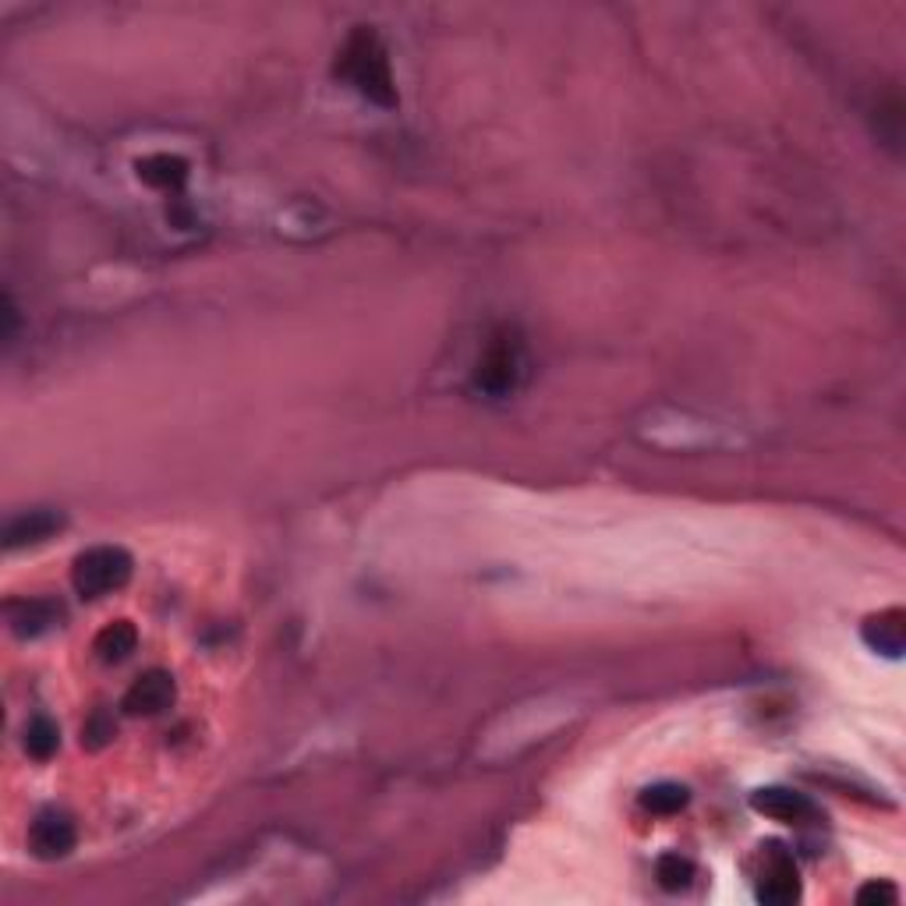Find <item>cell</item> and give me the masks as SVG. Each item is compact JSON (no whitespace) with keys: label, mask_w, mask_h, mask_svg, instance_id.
<instances>
[{"label":"cell","mask_w":906,"mask_h":906,"mask_svg":"<svg viewBox=\"0 0 906 906\" xmlns=\"http://www.w3.org/2000/svg\"><path fill=\"white\" fill-rule=\"evenodd\" d=\"M336 75H344L354 89H358L365 99H372V103H379V107L396 103L390 57H387V50H382L379 36L368 33V28H354V33L347 36L344 50H340V61H336Z\"/></svg>","instance_id":"6da1fadb"},{"label":"cell","mask_w":906,"mask_h":906,"mask_svg":"<svg viewBox=\"0 0 906 906\" xmlns=\"http://www.w3.org/2000/svg\"><path fill=\"white\" fill-rule=\"evenodd\" d=\"M135 563L121 546H93L71 566V585L82 599H99V595L121 591L132 580Z\"/></svg>","instance_id":"7a4b0ae2"},{"label":"cell","mask_w":906,"mask_h":906,"mask_svg":"<svg viewBox=\"0 0 906 906\" xmlns=\"http://www.w3.org/2000/svg\"><path fill=\"white\" fill-rule=\"evenodd\" d=\"M521 344L510 336H500L495 344H489V351L481 354V362L475 368V390L489 393V396H503L517 387L521 379Z\"/></svg>","instance_id":"3957f363"},{"label":"cell","mask_w":906,"mask_h":906,"mask_svg":"<svg viewBox=\"0 0 906 906\" xmlns=\"http://www.w3.org/2000/svg\"><path fill=\"white\" fill-rule=\"evenodd\" d=\"M797 896H800L797 864H793V857L779 843H769V849H764V871L758 882V899L772 906H786Z\"/></svg>","instance_id":"277c9868"},{"label":"cell","mask_w":906,"mask_h":906,"mask_svg":"<svg viewBox=\"0 0 906 906\" xmlns=\"http://www.w3.org/2000/svg\"><path fill=\"white\" fill-rule=\"evenodd\" d=\"M78 843V829L75 821L61 811H42L36 815V821L28 825V849L42 860H57L68 857Z\"/></svg>","instance_id":"5b68a950"},{"label":"cell","mask_w":906,"mask_h":906,"mask_svg":"<svg viewBox=\"0 0 906 906\" xmlns=\"http://www.w3.org/2000/svg\"><path fill=\"white\" fill-rule=\"evenodd\" d=\"M750 807H755L758 815L772 818V821H783V825H800V821H811L815 818V804L804 797L797 789H786V786H764L750 793Z\"/></svg>","instance_id":"8992f818"},{"label":"cell","mask_w":906,"mask_h":906,"mask_svg":"<svg viewBox=\"0 0 906 906\" xmlns=\"http://www.w3.org/2000/svg\"><path fill=\"white\" fill-rule=\"evenodd\" d=\"M174 694H177V687H174V680H170V673L149 670L127 687L121 705L127 715H160L163 708H170V701H174Z\"/></svg>","instance_id":"52a82bcc"},{"label":"cell","mask_w":906,"mask_h":906,"mask_svg":"<svg viewBox=\"0 0 906 906\" xmlns=\"http://www.w3.org/2000/svg\"><path fill=\"white\" fill-rule=\"evenodd\" d=\"M57 528H61V517L50 514V510H28V514L14 517L8 524L4 542H8V549L33 546V542H42V538H50Z\"/></svg>","instance_id":"ba28073f"},{"label":"cell","mask_w":906,"mask_h":906,"mask_svg":"<svg viewBox=\"0 0 906 906\" xmlns=\"http://www.w3.org/2000/svg\"><path fill=\"white\" fill-rule=\"evenodd\" d=\"M57 616H61V605L50 599H28L11 613V630L19 637H39L47 634Z\"/></svg>","instance_id":"9c48e42d"},{"label":"cell","mask_w":906,"mask_h":906,"mask_svg":"<svg viewBox=\"0 0 906 906\" xmlns=\"http://www.w3.org/2000/svg\"><path fill=\"white\" fill-rule=\"evenodd\" d=\"M864 641H868L874 651H885V656H899L906 630H903V613L889 609V613H878L864 623Z\"/></svg>","instance_id":"30bf717a"},{"label":"cell","mask_w":906,"mask_h":906,"mask_svg":"<svg viewBox=\"0 0 906 906\" xmlns=\"http://www.w3.org/2000/svg\"><path fill=\"white\" fill-rule=\"evenodd\" d=\"M138 177L152 184V188H181L184 177H188V163L181 156L152 152L146 160H138Z\"/></svg>","instance_id":"8fae6325"},{"label":"cell","mask_w":906,"mask_h":906,"mask_svg":"<svg viewBox=\"0 0 906 906\" xmlns=\"http://www.w3.org/2000/svg\"><path fill=\"white\" fill-rule=\"evenodd\" d=\"M135 648H138V630H135V623H127V620L107 623V627L96 634V651L103 662H124Z\"/></svg>","instance_id":"7c38bea8"},{"label":"cell","mask_w":906,"mask_h":906,"mask_svg":"<svg viewBox=\"0 0 906 906\" xmlns=\"http://www.w3.org/2000/svg\"><path fill=\"white\" fill-rule=\"evenodd\" d=\"M61 747V730L50 715H36L25 730V755L33 761H50Z\"/></svg>","instance_id":"4fadbf2b"},{"label":"cell","mask_w":906,"mask_h":906,"mask_svg":"<svg viewBox=\"0 0 906 906\" xmlns=\"http://www.w3.org/2000/svg\"><path fill=\"white\" fill-rule=\"evenodd\" d=\"M690 800V793L680 786V783H656V786H648L641 793V804H645V811L651 815H659V818H673L680 815L687 807Z\"/></svg>","instance_id":"5bb4252c"},{"label":"cell","mask_w":906,"mask_h":906,"mask_svg":"<svg viewBox=\"0 0 906 906\" xmlns=\"http://www.w3.org/2000/svg\"><path fill=\"white\" fill-rule=\"evenodd\" d=\"M656 878H659V885L662 889H670V892H680V889H687L690 885V878H694V864L687 857H680V854H662L656 860Z\"/></svg>","instance_id":"9a60e30c"},{"label":"cell","mask_w":906,"mask_h":906,"mask_svg":"<svg viewBox=\"0 0 906 906\" xmlns=\"http://www.w3.org/2000/svg\"><path fill=\"white\" fill-rule=\"evenodd\" d=\"M110 740H113V719L103 715V712H93L89 719H85L82 744L93 747V750H99V747H107Z\"/></svg>","instance_id":"2e32d148"},{"label":"cell","mask_w":906,"mask_h":906,"mask_svg":"<svg viewBox=\"0 0 906 906\" xmlns=\"http://www.w3.org/2000/svg\"><path fill=\"white\" fill-rule=\"evenodd\" d=\"M857 899H860V903H871V899H874V903H896V899H899V889L882 878V882L860 885V889H857Z\"/></svg>","instance_id":"e0dca14e"}]
</instances>
